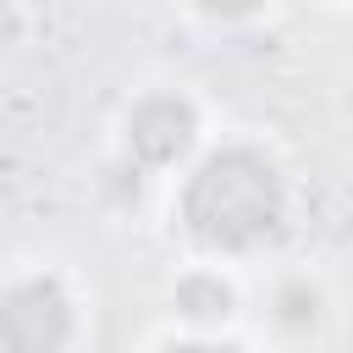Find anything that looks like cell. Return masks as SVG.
<instances>
[{
	"mask_svg": "<svg viewBox=\"0 0 353 353\" xmlns=\"http://www.w3.org/2000/svg\"><path fill=\"white\" fill-rule=\"evenodd\" d=\"M176 221L210 254H254L287 221V182L265 149L226 143L188 171Z\"/></svg>",
	"mask_w": 353,
	"mask_h": 353,
	"instance_id": "cell-1",
	"label": "cell"
},
{
	"mask_svg": "<svg viewBox=\"0 0 353 353\" xmlns=\"http://www.w3.org/2000/svg\"><path fill=\"white\" fill-rule=\"evenodd\" d=\"M0 342L11 353H55L77 342V303L61 276L28 270L6 281L0 298Z\"/></svg>",
	"mask_w": 353,
	"mask_h": 353,
	"instance_id": "cell-2",
	"label": "cell"
},
{
	"mask_svg": "<svg viewBox=\"0 0 353 353\" xmlns=\"http://www.w3.org/2000/svg\"><path fill=\"white\" fill-rule=\"evenodd\" d=\"M121 143L143 171H171L199 149V105L182 88H149L127 105Z\"/></svg>",
	"mask_w": 353,
	"mask_h": 353,
	"instance_id": "cell-3",
	"label": "cell"
},
{
	"mask_svg": "<svg viewBox=\"0 0 353 353\" xmlns=\"http://www.w3.org/2000/svg\"><path fill=\"white\" fill-rule=\"evenodd\" d=\"M325 309H331L325 287L314 276H303V270H292V276H281L270 287V320H276L281 336H314L325 325Z\"/></svg>",
	"mask_w": 353,
	"mask_h": 353,
	"instance_id": "cell-4",
	"label": "cell"
},
{
	"mask_svg": "<svg viewBox=\"0 0 353 353\" xmlns=\"http://www.w3.org/2000/svg\"><path fill=\"white\" fill-rule=\"evenodd\" d=\"M176 314H182V320H210V325H221V320L237 314V292H232L226 276L193 270V276L176 281Z\"/></svg>",
	"mask_w": 353,
	"mask_h": 353,
	"instance_id": "cell-5",
	"label": "cell"
},
{
	"mask_svg": "<svg viewBox=\"0 0 353 353\" xmlns=\"http://www.w3.org/2000/svg\"><path fill=\"white\" fill-rule=\"evenodd\" d=\"M210 22H248V17H259L270 0H193Z\"/></svg>",
	"mask_w": 353,
	"mask_h": 353,
	"instance_id": "cell-6",
	"label": "cell"
},
{
	"mask_svg": "<svg viewBox=\"0 0 353 353\" xmlns=\"http://www.w3.org/2000/svg\"><path fill=\"white\" fill-rule=\"evenodd\" d=\"M347 116H353V83H347Z\"/></svg>",
	"mask_w": 353,
	"mask_h": 353,
	"instance_id": "cell-7",
	"label": "cell"
}]
</instances>
